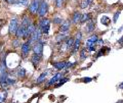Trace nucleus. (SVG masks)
Returning <instances> with one entry per match:
<instances>
[{"mask_svg": "<svg viewBox=\"0 0 123 103\" xmlns=\"http://www.w3.org/2000/svg\"><path fill=\"white\" fill-rule=\"evenodd\" d=\"M76 39H78V40H81L82 39V34L81 32H78L76 34Z\"/></svg>", "mask_w": 123, "mask_h": 103, "instance_id": "e433bc0d", "label": "nucleus"}, {"mask_svg": "<svg viewBox=\"0 0 123 103\" xmlns=\"http://www.w3.org/2000/svg\"><path fill=\"white\" fill-rule=\"evenodd\" d=\"M62 79H63V74H62V72H57V74H55V75L50 79V81L48 82L47 85H48V86H51V85H53L55 83H56L57 81H59V80H62Z\"/></svg>", "mask_w": 123, "mask_h": 103, "instance_id": "f8f14e48", "label": "nucleus"}, {"mask_svg": "<svg viewBox=\"0 0 123 103\" xmlns=\"http://www.w3.org/2000/svg\"><path fill=\"white\" fill-rule=\"evenodd\" d=\"M18 29V22L17 18H12L10 21V24H9V29H8V32L10 35H13V34H17V31Z\"/></svg>", "mask_w": 123, "mask_h": 103, "instance_id": "423d86ee", "label": "nucleus"}, {"mask_svg": "<svg viewBox=\"0 0 123 103\" xmlns=\"http://www.w3.org/2000/svg\"><path fill=\"white\" fill-rule=\"evenodd\" d=\"M95 44L102 45V44H104V41H103V40H98V41H97V43H95Z\"/></svg>", "mask_w": 123, "mask_h": 103, "instance_id": "ea45409f", "label": "nucleus"}, {"mask_svg": "<svg viewBox=\"0 0 123 103\" xmlns=\"http://www.w3.org/2000/svg\"><path fill=\"white\" fill-rule=\"evenodd\" d=\"M119 88H120V89H123V83L121 84V85H120V86H119Z\"/></svg>", "mask_w": 123, "mask_h": 103, "instance_id": "79ce46f5", "label": "nucleus"}, {"mask_svg": "<svg viewBox=\"0 0 123 103\" xmlns=\"http://www.w3.org/2000/svg\"><path fill=\"white\" fill-rule=\"evenodd\" d=\"M98 40V37L97 35H93L91 36L90 38H88L87 41H86V47H91V46H94V44L97 43V41Z\"/></svg>", "mask_w": 123, "mask_h": 103, "instance_id": "9b49d317", "label": "nucleus"}, {"mask_svg": "<svg viewBox=\"0 0 123 103\" xmlns=\"http://www.w3.org/2000/svg\"><path fill=\"white\" fill-rule=\"evenodd\" d=\"M65 38H66V35H57L56 41H57V42H61V41H63Z\"/></svg>", "mask_w": 123, "mask_h": 103, "instance_id": "c756f323", "label": "nucleus"}, {"mask_svg": "<svg viewBox=\"0 0 123 103\" xmlns=\"http://www.w3.org/2000/svg\"><path fill=\"white\" fill-rule=\"evenodd\" d=\"M43 46H44V43L41 40L36 42V43L33 45V47H32V50L34 52V54L42 56V53H43Z\"/></svg>", "mask_w": 123, "mask_h": 103, "instance_id": "f03ea898", "label": "nucleus"}, {"mask_svg": "<svg viewBox=\"0 0 123 103\" xmlns=\"http://www.w3.org/2000/svg\"><path fill=\"white\" fill-rule=\"evenodd\" d=\"M87 49H88L89 51H94V50H95V47H94V46H91V47H88Z\"/></svg>", "mask_w": 123, "mask_h": 103, "instance_id": "58836bf2", "label": "nucleus"}, {"mask_svg": "<svg viewBox=\"0 0 123 103\" xmlns=\"http://www.w3.org/2000/svg\"><path fill=\"white\" fill-rule=\"evenodd\" d=\"M118 43H119V44H121V45H123V37L120 38V39L118 40Z\"/></svg>", "mask_w": 123, "mask_h": 103, "instance_id": "a19ab883", "label": "nucleus"}, {"mask_svg": "<svg viewBox=\"0 0 123 103\" xmlns=\"http://www.w3.org/2000/svg\"><path fill=\"white\" fill-rule=\"evenodd\" d=\"M32 60V63H33V65L34 66H37V64L40 62V60H41V56H39V55H37V54H34L33 56H32V58H31Z\"/></svg>", "mask_w": 123, "mask_h": 103, "instance_id": "dca6fc26", "label": "nucleus"}, {"mask_svg": "<svg viewBox=\"0 0 123 103\" xmlns=\"http://www.w3.org/2000/svg\"><path fill=\"white\" fill-rule=\"evenodd\" d=\"M117 103H123V100H120L119 102H117Z\"/></svg>", "mask_w": 123, "mask_h": 103, "instance_id": "37998d69", "label": "nucleus"}, {"mask_svg": "<svg viewBox=\"0 0 123 103\" xmlns=\"http://www.w3.org/2000/svg\"><path fill=\"white\" fill-rule=\"evenodd\" d=\"M81 17H82V14L78 12V11H75L72 16V22L73 24H78V22L81 21Z\"/></svg>", "mask_w": 123, "mask_h": 103, "instance_id": "2eb2a0df", "label": "nucleus"}, {"mask_svg": "<svg viewBox=\"0 0 123 103\" xmlns=\"http://www.w3.org/2000/svg\"><path fill=\"white\" fill-rule=\"evenodd\" d=\"M110 49L109 48H106V47H103L102 49H99V51H98V53L97 54V57H101L102 55H104L106 53V51H109Z\"/></svg>", "mask_w": 123, "mask_h": 103, "instance_id": "4be33fe9", "label": "nucleus"}, {"mask_svg": "<svg viewBox=\"0 0 123 103\" xmlns=\"http://www.w3.org/2000/svg\"><path fill=\"white\" fill-rule=\"evenodd\" d=\"M52 65L55 70H65L66 68V65H67V62L66 61H59V62H52Z\"/></svg>", "mask_w": 123, "mask_h": 103, "instance_id": "4468645a", "label": "nucleus"}, {"mask_svg": "<svg viewBox=\"0 0 123 103\" xmlns=\"http://www.w3.org/2000/svg\"><path fill=\"white\" fill-rule=\"evenodd\" d=\"M94 29H95V24L92 21H89L88 24L85 26V28H84V31L86 33H91L94 31Z\"/></svg>", "mask_w": 123, "mask_h": 103, "instance_id": "ddd939ff", "label": "nucleus"}, {"mask_svg": "<svg viewBox=\"0 0 123 103\" xmlns=\"http://www.w3.org/2000/svg\"><path fill=\"white\" fill-rule=\"evenodd\" d=\"M66 82H68V79H63V80H62V81H61V82H60V83L56 85V87H60V86H62V85H63V84H65Z\"/></svg>", "mask_w": 123, "mask_h": 103, "instance_id": "f704fd0d", "label": "nucleus"}, {"mask_svg": "<svg viewBox=\"0 0 123 103\" xmlns=\"http://www.w3.org/2000/svg\"><path fill=\"white\" fill-rule=\"evenodd\" d=\"M26 32H27V27H24V26H18V29L17 31V34H15V36H17L18 39H20V38H24L25 35H26Z\"/></svg>", "mask_w": 123, "mask_h": 103, "instance_id": "6e6552de", "label": "nucleus"}, {"mask_svg": "<svg viewBox=\"0 0 123 103\" xmlns=\"http://www.w3.org/2000/svg\"><path fill=\"white\" fill-rule=\"evenodd\" d=\"M42 0H32V2L30 3V6H29V10L32 14H35L38 12V9H39V5H40V2Z\"/></svg>", "mask_w": 123, "mask_h": 103, "instance_id": "39448f33", "label": "nucleus"}, {"mask_svg": "<svg viewBox=\"0 0 123 103\" xmlns=\"http://www.w3.org/2000/svg\"><path fill=\"white\" fill-rule=\"evenodd\" d=\"M91 2H92V0H82V1H81V4H80V6H81V8L85 9L86 7H88V5H89Z\"/></svg>", "mask_w": 123, "mask_h": 103, "instance_id": "412c9836", "label": "nucleus"}, {"mask_svg": "<svg viewBox=\"0 0 123 103\" xmlns=\"http://www.w3.org/2000/svg\"><path fill=\"white\" fill-rule=\"evenodd\" d=\"M86 48H83L81 49V51H80V58L81 59H84V58H86Z\"/></svg>", "mask_w": 123, "mask_h": 103, "instance_id": "a878e982", "label": "nucleus"}, {"mask_svg": "<svg viewBox=\"0 0 123 103\" xmlns=\"http://www.w3.org/2000/svg\"><path fill=\"white\" fill-rule=\"evenodd\" d=\"M65 1L66 0H55V5H56V7H62L64 5V3H65Z\"/></svg>", "mask_w": 123, "mask_h": 103, "instance_id": "cd10ccee", "label": "nucleus"}, {"mask_svg": "<svg viewBox=\"0 0 123 103\" xmlns=\"http://www.w3.org/2000/svg\"><path fill=\"white\" fill-rule=\"evenodd\" d=\"M26 74H27V71L24 67H20L18 70V77H20V78H25L26 77Z\"/></svg>", "mask_w": 123, "mask_h": 103, "instance_id": "aec40b11", "label": "nucleus"}, {"mask_svg": "<svg viewBox=\"0 0 123 103\" xmlns=\"http://www.w3.org/2000/svg\"><path fill=\"white\" fill-rule=\"evenodd\" d=\"M31 18L28 16H25L24 17H23V20H22V26H24V27H28L30 24H31Z\"/></svg>", "mask_w": 123, "mask_h": 103, "instance_id": "f3484780", "label": "nucleus"}, {"mask_svg": "<svg viewBox=\"0 0 123 103\" xmlns=\"http://www.w3.org/2000/svg\"><path fill=\"white\" fill-rule=\"evenodd\" d=\"M64 21L62 20V18H59V17H56V18H55L53 20V24H62Z\"/></svg>", "mask_w": 123, "mask_h": 103, "instance_id": "72a5a7b5", "label": "nucleus"}, {"mask_svg": "<svg viewBox=\"0 0 123 103\" xmlns=\"http://www.w3.org/2000/svg\"><path fill=\"white\" fill-rule=\"evenodd\" d=\"M20 44H21V41H20V39H18V38L12 41V46L13 47H18L20 46Z\"/></svg>", "mask_w": 123, "mask_h": 103, "instance_id": "c85d7f7f", "label": "nucleus"}, {"mask_svg": "<svg viewBox=\"0 0 123 103\" xmlns=\"http://www.w3.org/2000/svg\"><path fill=\"white\" fill-rule=\"evenodd\" d=\"M6 83H7V85H13V84L15 83V81H14V80H12V79H10V78L8 77V78H7Z\"/></svg>", "mask_w": 123, "mask_h": 103, "instance_id": "2f4dec72", "label": "nucleus"}, {"mask_svg": "<svg viewBox=\"0 0 123 103\" xmlns=\"http://www.w3.org/2000/svg\"><path fill=\"white\" fill-rule=\"evenodd\" d=\"M30 49H31V42L28 40L26 42V43L24 44H22V53H23V55L26 56L27 54L29 53L30 51Z\"/></svg>", "mask_w": 123, "mask_h": 103, "instance_id": "1a4fd4ad", "label": "nucleus"}, {"mask_svg": "<svg viewBox=\"0 0 123 103\" xmlns=\"http://www.w3.org/2000/svg\"><path fill=\"white\" fill-rule=\"evenodd\" d=\"M49 27H50V21H49L48 18H42L39 22V27H38V28L41 30L42 34L47 35L49 32Z\"/></svg>", "mask_w": 123, "mask_h": 103, "instance_id": "f257e3e1", "label": "nucleus"}, {"mask_svg": "<svg viewBox=\"0 0 123 103\" xmlns=\"http://www.w3.org/2000/svg\"><path fill=\"white\" fill-rule=\"evenodd\" d=\"M70 25H71V22L70 21H64L61 24V27H60V31L62 33H66L69 31L70 29Z\"/></svg>", "mask_w": 123, "mask_h": 103, "instance_id": "9d476101", "label": "nucleus"}, {"mask_svg": "<svg viewBox=\"0 0 123 103\" xmlns=\"http://www.w3.org/2000/svg\"><path fill=\"white\" fill-rule=\"evenodd\" d=\"M5 1L8 4H17V3H18V0H5Z\"/></svg>", "mask_w": 123, "mask_h": 103, "instance_id": "473e14b6", "label": "nucleus"}, {"mask_svg": "<svg viewBox=\"0 0 123 103\" xmlns=\"http://www.w3.org/2000/svg\"><path fill=\"white\" fill-rule=\"evenodd\" d=\"M41 35H42L41 30H40L39 28H37V29L35 30V32L32 34V36L30 37V40H29V41L31 42V44H32V43L35 44L36 42L40 41V40H41Z\"/></svg>", "mask_w": 123, "mask_h": 103, "instance_id": "20e7f679", "label": "nucleus"}, {"mask_svg": "<svg viewBox=\"0 0 123 103\" xmlns=\"http://www.w3.org/2000/svg\"><path fill=\"white\" fill-rule=\"evenodd\" d=\"M36 29H37V27L35 26V24H34V22H31V24L27 27V32H26V35L24 37V39H28V38H30L31 36H32V34L35 32Z\"/></svg>", "mask_w": 123, "mask_h": 103, "instance_id": "0eeeda50", "label": "nucleus"}, {"mask_svg": "<svg viewBox=\"0 0 123 103\" xmlns=\"http://www.w3.org/2000/svg\"><path fill=\"white\" fill-rule=\"evenodd\" d=\"M80 44H81V40H78V39H76L75 40V43H74V52H76L77 50H78V48L80 47Z\"/></svg>", "mask_w": 123, "mask_h": 103, "instance_id": "b1692460", "label": "nucleus"}, {"mask_svg": "<svg viewBox=\"0 0 123 103\" xmlns=\"http://www.w3.org/2000/svg\"><path fill=\"white\" fill-rule=\"evenodd\" d=\"M48 11V4L47 2L45 1V0H42L40 2V5H39V9H38V14H39V16H44L46 13H47Z\"/></svg>", "mask_w": 123, "mask_h": 103, "instance_id": "7ed1b4c3", "label": "nucleus"}, {"mask_svg": "<svg viewBox=\"0 0 123 103\" xmlns=\"http://www.w3.org/2000/svg\"><path fill=\"white\" fill-rule=\"evenodd\" d=\"M74 43H75V40L73 39V38H70V39H68L66 44H67V49L68 50H70V49L74 48Z\"/></svg>", "mask_w": 123, "mask_h": 103, "instance_id": "a211bd4d", "label": "nucleus"}, {"mask_svg": "<svg viewBox=\"0 0 123 103\" xmlns=\"http://www.w3.org/2000/svg\"><path fill=\"white\" fill-rule=\"evenodd\" d=\"M90 81H91L90 78H84V79H82V82H84V83H89Z\"/></svg>", "mask_w": 123, "mask_h": 103, "instance_id": "4c0bfd02", "label": "nucleus"}, {"mask_svg": "<svg viewBox=\"0 0 123 103\" xmlns=\"http://www.w3.org/2000/svg\"><path fill=\"white\" fill-rule=\"evenodd\" d=\"M119 16H120V11H117V12L114 14V18H113V22H117Z\"/></svg>", "mask_w": 123, "mask_h": 103, "instance_id": "7c9ffc66", "label": "nucleus"}, {"mask_svg": "<svg viewBox=\"0 0 123 103\" xmlns=\"http://www.w3.org/2000/svg\"><path fill=\"white\" fill-rule=\"evenodd\" d=\"M18 3L22 5H27L28 4V0H18Z\"/></svg>", "mask_w": 123, "mask_h": 103, "instance_id": "c9c22d12", "label": "nucleus"}, {"mask_svg": "<svg viewBox=\"0 0 123 103\" xmlns=\"http://www.w3.org/2000/svg\"><path fill=\"white\" fill-rule=\"evenodd\" d=\"M46 76H47V72H43V74H41V75H40V77L37 79V83H38V84L42 83V82H43L44 80L46 79Z\"/></svg>", "mask_w": 123, "mask_h": 103, "instance_id": "5701e85b", "label": "nucleus"}, {"mask_svg": "<svg viewBox=\"0 0 123 103\" xmlns=\"http://www.w3.org/2000/svg\"><path fill=\"white\" fill-rule=\"evenodd\" d=\"M101 22H102L103 25L108 26V25H109V22H110V18L108 17V16H103V17L101 18Z\"/></svg>", "mask_w": 123, "mask_h": 103, "instance_id": "393cba45", "label": "nucleus"}, {"mask_svg": "<svg viewBox=\"0 0 123 103\" xmlns=\"http://www.w3.org/2000/svg\"><path fill=\"white\" fill-rule=\"evenodd\" d=\"M89 21H91V14L90 13H84V14H82L80 22H89Z\"/></svg>", "mask_w": 123, "mask_h": 103, "instance_id": "6ab92c4d", "label": "nucleus"}, {"mask_svg": "<svg viewBox=\"0 0 123 103\" xmlns=\"http://www.w3.org/2000/svg\"><path fill=\"white\" fill-rule=\"evenodd\" d=\"M6 91H4V92H2V93H0V103L3 102V101H5V98H6Z\"/></svg>", "mask_w": 123, "mask_h": 103, "instance_id": "bb28decb", "label": "nucleus"}]
</instances>
